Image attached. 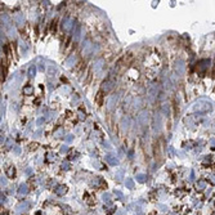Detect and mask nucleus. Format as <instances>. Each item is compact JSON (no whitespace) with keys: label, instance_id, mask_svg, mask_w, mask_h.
<instances>
[{"label":"nucleus","instance_id":"f03ea898","mask_svg":"<svg viewBox=\"0 0 215 215\" xmlns=\"http://www.w3.org/2000/svg\"><path fill=\"white\" fill-rule=\"evenodd\" d=\"M147 116H148V115H147L146 111L140 112V113H139V116H138V121L140 122L142 125H144V124L147 122Z\"/></svg>","mask_w":215,"mask_h":215},{"label":"nucleus","instance_id":"20e7f679","mask_svg":"<svg viewBox=\"0 0 215 215\" xmlns=\"http://www.w3.org/2000/svg\"><path fill=\"white\" fill-rule=\"evenodd\" d=\"M63 27H65L66 30H70V28L72 27V21L70 20V18H66V20H65V23H63Z\"/></svg>","mask_w":215,"mask_h":215},{"label":"nucleus","instance_id":"7ed1b4c3","mask_svg":"<svg viewBox=\"0 0 215 215\" xmlns=\"http://www.w3.org/2000/svg\"><path fill=\"white\" fill-rule=\"evenodd\" d=\"M115 102H117V95H112L111 98H110V100H108V108H110V110H112V107H113V104H115Z\"/></svg>","mask_w":215,"mask_h":215},{"label":"nucleus","instance_id":"f257e3e1","mask_svg":"<svg viewBox=\"0 0 215 215\" xmlns=\"http://www.w3.org/2000/svg\"><path fill=\"white\" fill-rule=\"evenodd\" d=\"M156 95H157V86L156 84H153L150 88V90H148V98H150V100H153L156 98Z\"/></svg>","mask_w":215,"mask_h":215},{"label":"nucleus","instance_id":"0eeeda50","mask_svg":"<svg viewBox=\"0 0 215 215\" xmlns=\"http://www.w3.org/2000/svg\"><path fill=\"white\" fill-rule=\"evenodd\" d=\"M25 93H27V94H30L31 93V88L30 86H27L26 89H25Z\"/></svg>","mask_w":215,"mask_h":215},{"label":"nucleus","instance_id":"39448f33","mask_svg":"<svg viewBox=\"0 0 215 215\" xmlns=\"http://www.w3.org/2000/svg\"><path fill=\"white\" fill-rule=\"evenodd\" d=\"M103 89H104V90L112 89V83H111V81H107V83H104V84H103Z\"/></svg>","mask_w":215,"mask_h":215},{"label":"nucleus","instance_id":"423d86ee","mask_svg":"<svg viewBox=\"0 0 215 215\" xmlns=\"http://www.w3.org/2000/svg\"><path fill=\"white\" fill-rule=\"evenodd\" d=\"M35 72H36V68H35V66H31L30 70H28V76L32 77L34 75H35Z\"/></svg>","mask_w":215,"mask_h":215}]
</instances>
